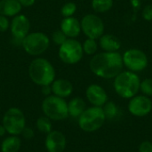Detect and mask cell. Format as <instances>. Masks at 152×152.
<instances>
[{
    "instance_id": "22",
    "label": "cell",
    "mask_w": 152,
    "mask_h": 152,
    "mask_svg": "<svg viewBox=\"0 0 152 152\" xmlns=\"http://www.w3.org/2000/svg\"><path fill=\"white\" fill-rule=\"evenodd\" d=\"M36 127L38 132L47 134L48 133H50L53 130L52 120L50 118H48L47 117H45V115L41 116L36 121Z\"/></svg>"
},
{
    "instance_id": "5",
    "label": "cell",
    "mask_w": 152,
    "mask_h": 152,
    "mask_svg": "<svg viewBox=\"0 0 152 152\" xmlns=\"http://www.w3.org/2000/svg\"><path fill=\"white\" fill-rule=\"evenodd\" d=\"M106 121L102 107L92 106L86 108V110L77 118L79 128L86 133L96 132L101 129Z\"/></svg>"
},
{
    "instance_id": "6",
    "label": "cell",
    "mask_w": 152,
    "mask_h": 152,
    "mask_svg": "<svg viewBox=\"0 0 152 152\" xmlns=\"http://www.w3.org/2000/svg\"><path fill=\"white\" fill-rule=\"evenodd\" d=\"M21 46L28 54L31 56H39L49 48L50 38L43 32L28 33L23 38Z\"/></svg>"
},
{
    "instance_id": "8",
    "label": "cell",
    "mask_w": 152,
    "mask_h": 152,
    "mask_svg": "<svg viewBox=\"0 0 152 152\" xmlns=\"http://www.w3.org/2000/svg\"><path fill=\"white\" fill-rule=\"evenodd\" d=\"M58 55L60 60L67 65L77 64L84 56L82 44L76 38H68L60 46Z\"/></svg>"
},
{
    "instance_id": "20",
    "label": "cell",
    "mask_w": 152,
    "mask_h": 152,
    "mask_svg": "<svg viewBox=\"0 0 152 152\" xmlns=\"http://www.w3.org/2000/svg\"><path fill=\"white\" fill-rule=\"evenodd\" d=\"M21 148V139L19 135H9L1 143L2 152H19Z\"/></svg>"
},
{
    "instance_id": "9",
    "label": "cell",
    "mask_w": 152,
    "mask_h": 152,
    "mask_svg": "<svg viewBox=\"0 0 152 152\" xmlns=\"http://www.w3.org/2000/svg\"><path fill=\"white\" fill-rule=\"evenodd\" d=\"M122 60L124 68L137 74L146 69L149 65V59L146 53L139 48L127 49L122 54Z\"/></svg>"
},
{
    "instance_id": "16",
    "label": "cell",
    "mask_w": 152,
    "mask_h": 152,
    "mask_svg": "<svg viewBox=\"0 0 152 152\" xmlns=\"http://www.w3.org/2000/svg\"><path fill=\"white\" fill-rule=\"evenodd\" d=\"M51 88L53 95L63 99L69 97L73 93L72 83L65 78H55L54 81L51 84Z\"/></svg>"
},
{
    "instance_id": "32",
    "label": "cell",
    "mask_w": 152,
    "mask_h": 152,
    "mask_svg": "<svg viewBox=\"0 0 152 152\" xmlns=\"http://www.w3.org/2000/svg\"><path fill=\"white\" fill-rule=\"evenodd\" d=\"M41 87V93L42 94L45 96V97H47L49 95H51L53 93H52V88H51V85L49 86H40Z\"/></svg>"
},
{
    "instance_id": "33",
    "label": "cell",
    "mask_w": 152,
    "mask_h": 152,
    "mask_svg": "<svg viewBox=\"0 0 152 152\" xmlns=\"http://www.w3.org/2000/svg\"><path fill=\"white\" fill-rule=\"evenodd\" d=\"M18 1L22 7H30L36 3V0H18Z\"/></svg>"
},
{
    "instance_id": "21",
    "label": "cell",
    "mask_w": 152,
    "mask_h": 152,
    "mask_svg": "<svg viewBox=\"0 0 152 152\" xmlns=\"http://www.w3.org/2000/svg\"><path fill=\"white\" fill-rule=\"evenodd\" d=\"M114 4V0H92L91 6L97 13H104L109 12Z\"/></svg>"
},
{
    "instance_id": "18",
    "label": "cell",
    "mask_w": 152,
    "mask_h": 152,
    "mask_svg": "<svg viewBox=\"0 0 152 152\" xmlns=\"http://www.w3.org/2000/svg\"><path fill=\"white\" fill-rule=\"evenodd\" d=\"M21 4L18 0H0V14L6 17H14L20 13Z\"/></svg>"
},
{
    "instance_id": "10",
    "label": "cell",
    "mask_w": 152,
    "mask_h": 152,
    "mask_svg": "<svg viewBox=\"0 0 152 152\" xmlns=\"http://www.w3.org/2000/svg\"><path fill=\"white\" fill-rule=\"evenodd\" d=\"M81 32L87 37L98 40L105 31V25L102 19L94 13L86 14L80 20Z\"/></svg>"
},
{
    "instance_id": "11",
    "label": "cell",
    "mask_w": 152,
    "mask_h": 152,
    "mask_svg": "<svg viewBox=\"0 0 152 152\" xmlns=\"http://www.w3.org/2000/svg\"><path fill=\"white\" fill-rule=\"evenodd\" d=\"M30 22L28 18L24 14L14 16L10 22V30L12 37V42L15 45H21L23 38L29 33Z\"/></svg>"
},
{
    "instance_id": "25",
    "label": "cell",
    "mask_w": 152,
    "mask_h": 152,
    "mask_svg": "<svg viewBox=\"0 0 152 152\" xmlns=\"http://www.w3.org/2000/svg\"><path fill=\"white\" fill-rule=\"evenodd\" d=\"M77 12V4L74 2H67L61 8V14L63 18L72 17Z\"/></svg>"
},
{
    "instance_id": "31",
    "label": "cell",
    "mask_w": 152,
    "mask_h": 152,
    "mask_svg": "<svg viewBox=\"0 0 152 152\" xmlns=\"http://www.w3.org/2000/svg\"><path fill=\"white\" fill-rule=\"evenodd\" d=\"M139 152H152V142L150 141H143L138 148Z\"/></svg>"
},
{
    "instance_id": "14",
    "label": "cell",
    "mask_w": 152,
    "mask_h": 152,
    "mask_svg": "<svg viewBox=\"0 0 152 152\" xmlns=\"http://www.w3.org/2000/svg\"><path fill=\"white\" fill-rule=\"evenodd\" d=\"M86 97L92 106L103 107L109 101L108 94L105 89L97 84H92L87 86L86 90Z\"/></svg>"
},
{
    "instance_id": "7",
    "label": "cell",
    "mask_w": 152,
    "mask_h": 152,
    "mask_svg": "<svg viewBox=\"0 0 152 152\" xmlns=\"http://www.w3.org/2000/svg\"><path fill=\"white\" fill-rule=\"evenodd\" d=\"M2 125L10 135H20L26 126V118L23 111L17 107L8 109L3 116Z\"/></svg>"
},
{
    "instance_id": "29",
    "label": "cell",
    "mask_w": 152,
    "mask_h": 152,
    "mask_svg": "<svg viewBox=\"0 0 152 152\" xmlns=\"http://www.w3.org/2000/svg\"><path fill=\"white\" fill-rule=\"evenodd\" d=\"M10 28V21L8 17L0 14V32H5Z\"/></svg>"
},
{
    "instance_id": "2",
    "label": "cell",
    "mask_w": 152,
    "mask_h": 152,
    "mask_svg": "<svg viewBox=\"0 0 152 152\" xmlns=\"http://www.w3.org/2000/svg\"><path fill=\"white\" fill-rule=\"evenodd\" d=\"M28 76L37 86H49L56 78L55 69L53 64L42 57L35 58L28 66Z\"/></svg>"
},
{
    "instance_id": "36",
    "label": "cell",
    "mask_w": 152,
    "mask_h": 152,
    "mask_svg": "<svg viewBox=\"0 0 152 152\" xmlns=\"http://www.w3.org/2000/svg\"><path fill=\"white\" fill-rule=\"evenodd\" d=\"M151 2H152V0H151ZM151 4H152V3H151Z\"/></svg>"
},
{
    "instance_id": "4",
    "label": "cell",
    "mask_w": 152,
    "mask_h": 152,
    "mask_svg": "<svg viewBox=\"0 0 152 152\" xmlns=\"http://www.w3.org/2000/svg\"><path fill=\"white\" fill-rule=\"evenodd\" d=\"M41 109L44 115L52 121H62L69 118L68 102L65 99L53 94L45 97Z\"/></svg>"
},
{
    "instance_id": "28",
    "label": "cell",
    "mask_w": 152,
    "mask_h": 152,
    "mask_svg": "<svg viewBox=\"0 0 152 152\" xmlns=\"http://www.w3.org/2000/svg\"><path fill=\"white\" fill-rule=\"evenodd\" d=\"M142 17L146 21H152V4H149L142 8Z\"/></svg>"
},
{
    "instance_id": "34",
    "label": "cell",
    "mask_w": 152,
    "mask_h": 152,
    "mask_svg": "<svg viewBox=\"0 0 152 152\" xmlns=\"http://www.w3.org/2000/svg\"><path fill=\"white\" fill-rule=\"evenodd\" d=\"M130 4L132 5V7L134 8V10H139L142 4L141 0H130Z\"/></svg>"
},
{
    "instance_id": "15",
    "label": "cell",
    "mask_w": 152,
    "mask_h": 152,
    "mask_svg": "<svg viewBox=\"0 0 152 152\" xmlns=\"http://www.w3.org/2000/svg\"><path fill=\"white\" fill-rule=\"evenodd\" d=\"M68 38H77L81 33L80 20L74 16L63 18L60 28Z\"/></svg>"
},
{
    "instance_id": "19",
    "label": "cell",
    "mask_w": 152,
    "mask_h": 152,
    "mask_svg": "<svg viewBox=\"0 0 152 152\" xmlns=\"http://www.w3.org/2000/svg\"><path fill=\"white\" fill-rule=\"evenodd\" d=\"M86 103L81 97H74L68 102L69 117L73 118H78L81 114L86 110Z\"/></svg>"
},
{
    "instance_id": "3",
    "label": "cell",
    "mask_w": 152,
    "mask_h": 152,
    "mask_svg": "<svg viewBox=\"0 0 152 152\" xmlns=\"http://www.w3.org/2000/svg\"><path fill=\"white\" fill-rule=\"evenodd\" d=\"M113 79L114 90L121 98L131 99L140 92L141 78L137 73L123 70Z\"/></svg>"
},
{
    "instance_id": "17",
    "label": "cell",
    "mask_w": 152,
    "mask_h": 152,
    "mask_svg": "<svg viewBox=\"0 0 152 152\" xmlns=\"http://www.w3.org/2000/svg\"><path fill=\"white\" fill-rule=\"evenodd\" d=\"M98 45L103 52L110 53L118 52L122 46V43L119 38L112 34L105 33L98 39Z\"/></svg>"
},
{
    "instance_id": "12",
    "label": "cell",
    "mask_w": 152,
    "mask_h": 152,
    "mask_svg": "<svg viewBox=\"0 0 152 152\" xmlns=\"http://www.w3.org/2000/svg\"><path fill=\"white\" fill-rule=\"evenodd\" d=\"M128 111L134 117L142 118L149 115L152 111L151 99L143 94H136L129 99Z\"/></svg>"
},
{
    "instance_id": "30",
    "label": "cell",
    "mask_w": 152,
    "mask_h": 152,
    "mask_svg": "<svg viewBox=\"0 0 152 152\" xmlns=\"http://www.w3.org/2000/svg\"><path fill=\"white\" fill-rule=\"evenodd\" d=\"M21 136H22L25 140H31V139H33L34 136H35V131H34L33 128H31V127L25 126V128H24L23 131L21 132Z\"/></svg>"
},
{
    "instance_id": "1",
    "label": "cell",
    "mask_w": 152,
    "mask_h": 152,
    "mask_svg": "<svg viewBox=\"0 0 152 152\" xmlns=\"http://www.w3.org/2000/svg\"><path fill=\"white\" fill-rule=\"evenodd\" d=\"M89 69L95 76L112 79L124 70L122 54L119 52H101L92 56L89 61Z\"/></svg>"
},
{
    "instance_id": "24",
    "label": "cell",
    "mask_w": 152,
    "mask_h": 152,
    "mask_svg": "<svg viewBox=\"0 0 152 152\" xmlns=\"http://www.w3.org/2000/svg\"><path fill=\"white\" fill-rule=\"evenodd\" d=\"M103 113L105 115L106 119L112 120L115 118H117L118 114V108L116 105V103L112 101H108L102 107Z\"/></svg>"
},
{
    "instance_id": "23",
    "label": "cell",
    "mask_w": 152,
    "mask_h": 152,
    "mask_svg": "<svg viewBox=\"0 0 152 152\" xmlns=\"http://www.w3.org/2000/svg\"><path fill=\"white\" fill-rule=\"evenodd\" d=\"M82 48H83L84 53L93 56L98 52V48H99L98 41L96 39L86 37V39L82 44Z\"/></svg>"
},
{
    "instance_id": "26",
    "label": "cell",
    "mask_w": 152,
    "mask_h": 152,
    "mask_svg": "<svg viewBox=\"0 0 152 152\" xmlns=\"http://www.w3.org/2000/svg\"><path fill=\"white\" fill-rule=\"evenodd\" d=\"M140 91L143 95H146L148 97L152 96V78H145L143 80H141L140 85Z\"/></svg>"
},
{
    "instance_id": "27",
    "label": "cell",
    "mask_w": 152,
    "mask_h": 152,
    "mask_svg": "<svg viewBox=\"0 0 152 152\" xmlns=\"http://www.w3.org/2000/svg\"><path fill=\"white\" fill-rule=\"evenodd\" d=\"M68 39V37L65 36V34L61 30H55L53 34H52V41L53 42L54 45L61 46L66 40Z\"/></svg>"
},
{
    "instance_id": "35",
    "label": "cell",
    "mask_w": 152,
    "mask_h": 152,
    "mask_svg": "<svg viewBox=\"0 0 152 152\" xmlns=\"http://www.w3.org/2000/svg\"><path fill=\"white\" fill-rule=\"evenodd\" d=\"M5 134H6V130H5L4 126L3 125H0V137L4 136Z\"/></svg>"
},
{
    "instance_id": "13",
    "label": "cell",
    "mask_w": 152,
    "mask_h": 152,
    "mask_svg": "<svg viewBox=\"0 0 152 152\" xmlns=\"http://www.w3.org/2000/svg\"><path fill=\"white\" fill-rule=\"evenodd\" d=\"M45 146L47 152H64L67 147L65 134L59 130H52L46 134Z\"/></svg>"
}]
</instances>
